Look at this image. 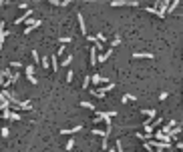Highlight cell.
Segmentation results:
<instances>
[{
    "label": "cell",
    "mask_w": 183,
    "mask_h": 152,
    "mask_svg": "<svg viewBox=\"0 0 183 152\" xmlns=\"http://www.w3.org/2000/svg\"><path fill=\"white\" fill-rule=\"evenodd\" d=\"M149 144L153 146V150H169V148H171V142H163V140H157V138H155V140L151 138Z\"/></svg>",
    "instance_id": "obj_1"
},
{
    "label": "cell",
    "mask_w": 183,
    "mask_h": 152,
    "mask_svg": "<svg viewBox=\"0 0 183 152\" xmlns=\"http://www.w3.org/2000/svg\"><path fill=\"white\" fill-rule=\"evenodd\" d=\"M115 110H109V112H97L95 114V118H93V122H95V124H99V122H105V120H109V118H111V116H115Z\"/></svg>",
    "instance_id": "obj_2"
},
{
    "label": "cell",
    "mask_w": 183,
    "mask_h": 152,
    "mask_svg": "<svg viewBox=\"0 0 183 152\" xmlns=\"http://www.w3.org/2000/svg\"><path fill=\"white\" fill-rule=\"evenodd\" d=\"M30 16H32V10H28V8H26V10H24L18 18H14V26H16V24H22V22H26Z\"/></svg>",
    "instance_id": "obj_3"
},
{
    "label": "cell",
    "mask_w": 183,
    "mask_h": 152,
    "mask_svg": "<svg viewBox=\"0 0 183 152\" xmlns=\"http://www.w3.org/2000/svg\"><path fill=\"white\" fill-rule=\"evenodd\" d=\"M2 118H4V120H14V122H18V120H20V114L10 112V108H8V110H2Z\"/></svg>",
    "instance_id": "obj_4"
},
{
    "label": "cell",
    "mask_w": 183,
    "mask_h": 152,
    "mask_svg": "<svg viewBox=\"0 0 183 152\" xmlns=\"http://www.w3.org/2000/svg\"><path fill=\"white\" fill-rule=\"evenodd\" d=\"M153 136L157 138V140H163V142H171V134H167V132H163V130H157V132H153Z\"/></svg>",
    "instance_id": "obj_5"
},
{
    "label": "cell",
    "mask_w": 183,
    "mask_h": 152,
    "mask_svg": "<svg viewBox=\"0 0 183 152\" xmlns=\"http://www.w3.org/2000/svg\"><path fill=\"white\" fill-rule=\"evenodd\" d=\"M24 72H26V78H28L30 84H36V78H34V66H26Z\"/></svg>",
    "instance_id": "obj_6"
},
{
    "label": "cell",
    "mask_w": 183,
    "mask_h": 152,
    "mask_svg": "<svg viewBox=\"0 0 183 152\" xmlns=\"http://www.w3.org/2000/svg\"><path fill=\"white\" fill-rule=\"evenodd\" d=\"M93 76V84H109L111 80L109 78H105V76H101V74H91Z\"/></svg>",
    "instance_id": "obj_7"
},
{
    "label": "cell",
    "mask_w": 183,
    "mask_h": 152,
    "mask_svg": "<svg viewBox=\"0 0 183 152\" xmlns=\"http://www.w3.org/2000/svg\"><path fill=\"white\" fill-rule=\"evenodd\" d=\"M113 88H115V82H109V84H105L103 88H95V90H91V94H95V92H105V94H107V92L113 90Z\"/></svg>",
    "instance_id": "obj_8"
},
{
    "label": "cell",
    "mask_w": 183,
    "mask_h": 152,
    "mask_svg": "<svg viewBox=\"0 0 183 152\" xmlns=\"http://www.w3.org/2000/svg\"><path fill=\"white\" fill-rule=\"evenodd\" d=\"M79 130H83V124H77V126H73V128H62L60 134H75V132H79Z\"/></svg>",
    "instance_id": "obj_9"
},
{
    "label": "cell",
    "mask_w": 183,
    "mask_h": 152,
    "mask_svg": "<svg viewBox=\"0 0 183 152\" xmlns=\"http://www.w3.org/2000/svg\"><path fill=\"white\" fill-rule=\"evenodd\" d=\"M97 50H99V48H97V44H95V46L91 48V60H89V64H91V66H95V64L99 62V56H97Z\"/></svg>",
    "instance_id": "obj_10"
},
{
    "label": "cell",
    "mask_w": 183,
    "mask_h": 152,
    "mask_svg": "<svg viewBox=\"0 0 183 152\" xmlns=\"http://www.w3.org/2000/svg\"><path fill=\"white\" fill-rule=\"evenodd\" d=\"M77 18H79V28H81V34H83V36H87V28H85V18H83V14L79 12V14H77Z\"/></svg>",
    "instance_id": "obj_11"
},
{
    "label": "cell",
    "mask_w": 183,
    "mask_h": 152,
    "mask_svg": "<svg viewBox=\"0 0 183 152\" xmlns=\"http://www.w3.org/2000/svg\"><path fill=\"white\" fill-rule=\"evenodd\" d=\"M111 54H113V48H111V50H107V52H103V54H99V64L107 62V60L111 58Z\"/></svg>",
    "instance_id": "obj_12"
},
{
    "label": "cell",
    "mask_w": 183,
    "mask_h": 152,
    "mask_svg": "<svg viewBox=\"0 0 183 152\" xmlns=\"http://www.w3.org/2000/svg\"><path fill=\"white\" fill-rule=\"evenodd\" d=\"M10 76H12V70H10V68H4V70L0 72V84H4V80L10 78Z\"/></svg>",
    "instance_id": "obj_13"
},
{
    "label": "cell",
    "mask_w": 183,
    "mask_h": 152,
    "mask_svg": "<svg viewBox=\"0 0 183 152\" xmlns=\"http://www.w3.org/2000/svg\"><path fill=\"white\" fill-rule=\"evenodd\" d=\"M141 112L147 114V116H151V118H157V112H155L153 108H141Z\"/></svg>",
    "instance_id": "obj_14"
},
{
    "label": "cell",
    "mask_w": 183,
    "mask_h": 152,
    "mask_svg": "<svg viewBox=\"0 0 183 152\" xmlns=\"http://www.w3.org/2000/svg\"><path fill=\"white\" fill-rule=\"evenodd\" d=\"M133 56H135V58H153L151 52H135Z\"/></svg>",
    "instance_id": "obj_15"
},
{
    "label": "cell",
    "mask_w": 183,
    "mask_h": 152,
    "mask_svg": "<svg viewBox=\"0 0 183 152\" xmlns=\"http://www.w3.org/2000/svg\"><path fill=\"white\" fill-rule=\"evenodd\" d=\"M56 56H58V54H52V56H50V58H52V66H50V68H52V72H56V70H58V60H56Z\"/></svg>",
    "instance_id": "obj_16"
},
{
    "label": "cell",
    "mask_w": 183,
    "mask_h": 152,
    "mask_svg": "<svg viewBox=\"0 0 183 152\" xmlns=\"http://www.w3.org/2000/svg\"><path fill=\"white\" fill-rule=\"evenodd\" d=\"M8 34H10V32H8L6 28H2V32H0V46L4 44V40H6V36H8Z\"/></svg>",
    "instance_id": "obj_17"
},
{
    "label": "cell",
    "mask_w": 183,
    "mask_h": 152,
    "mask_svg": "<svg viewBox=\"0 0 183 152\" xmlns=\"http://www.w3.org/2000/svg\"><path fill=\"white\" fill-rule=\"evenodd\" d=\"M81 106H83V108H87V110H97V108L93 106L91 102H81Z\"/></svg>",
    "instance_id": "obj_18"
},
{
    "label": "cell",
    "mask_w": 183,
    "mask_h": 152,
    "mask_svg": "<svg viewBox=\"0 0 183 152\" xmlns=\"http://www.w3.org/2000/svg\"><path fill=\"white\" fill-rule=\"evenodd\" d=\"M177 4H179V0H171V6H169V10H167V12H173V10L177 8Z\"/></svg>",
    "instance_id": "obj_19"
},
{
    "label": "cell",
    "mask_w": 183,
    "mask_h": 152,
    "mask_svg": "<svg viewBox=\"0 0 183 152\" xmlns=\"http://www.w3.org/2000/svg\"><path fill=\"white\" fill-rule=\"evenodd\" d=\"M34 62H40V58H38V52L36 50H32V64Z\"/></svg>",
    "instance_id": "obj_20"
},
{
    "label": "cell",
    "mask_w": 183,
    "mask_h": 152,
    "mask_svg": "<svg viewBox=\"0 0 183 152\" xmlns=\"http://www.w3.org/2000/svg\"><path fill=\"white\" fill-rule=\"evenodd\" d=\"M75 148V138H71L69 142H66V150H73Z\"/></svg>",
    "instance_id": "obj_21"
},
{
    "label": "cell",
    "mask_w": 183,
    "mask_h": 152,
    "mask_svg": "<svg viewBox=\"0 0 183 152\" xmlns=\"http://www.w3.org/2000/svg\"><path fill=\"white\" fill-rule=\"evenodd\" d=\"M58 42H60V44H69V42H71V36H62V38H58Z\"/></svg>",
    "instance_id": "obj_22"
},
{
    "label": "cell",
    "mask_w": 183,
    "mask_h": 152,
    "mask_svg": "<svg viewBox=\"0 0 183 152\" xmlns=\"http://www.w3.org/2000/svg\"><path fill=\"white\" fill-rule=\"evenodd\" d=\"M73 78H75V72L69 70V72H66V82H73Z\"/></svg>",
    "instance_id": "obj_23"
},
{
    "label": "cell",
    "mask_w": 183,
    "mask_h": 152,
    "mask_svg": "<svg viewBox=\"0 0 183 152\" xmlns=\"http://www.w3.org/2000/svg\"><path fill=\"white\" fill-rule=\"evenodd\" d=\"M71 62H73V56H66V58H64V60H62V66H69V64H71Z\"/></svg>",
    "instance_id": "obj_24"
},
{
    "label": "cell",
    "mask_w": 183,
    "mask_h": 152,
    "mask_svg": "<svg viewBox=\"0 0 183 152\" xmlns=\"http://www.w3.org/2000/svg\"><path fill=\"white\" fill-rule=\"evenodd\" d=\"M129 100H135V96H133V94H125V96H123V102H129Z\"/></svg>",
    "instance_id": "obj_25"
},
{
    "label": "cell",
    "mask_w": 183,
    "mask_h": 152,
    "mask_svg": "<svg viewBox=\"0 0 183 152\" xmlns=\"http://www.w3.org/2000/svg\"><path fill=\"white\" fill-rule=\"evenodd\" d=\"M40 24H42V22H40V20H34V22H32V24H30V28H32V30H34V28H38V26H40Z\"/></svg>",
    "instance_id": "obj_26"
},
{
    "label": "cell",
    "mask_w": 183,
    "mask_h": 152,
    "mask_svg": "<svg viewBox=\"0 0 183 152\" xmlns=\"http://www.w3.org/2000/svg\"><path fill=\"white\" fill-rule=\"evenodd\" d=\"M8 134H10V130L4 126V128H2V138H8Z\"/></svg>",
    "instance_id": "obj_27"
},
{
    "label": "cell",
    "mask_w": 183,
    "mask_h": 152,
    "mask_svg": "<svg viewBox=\"0 0 183 152\" xmlns=\"http://www.w3.org/2000/svg\"><path fill=\"white\" fill-rule=\"evenodd\" d=\"M46 2H50V4H54V6H62V0H46Z\"/></svg>",
    "instance_id": "obj_28"
},
{
    "label": "cell",
    "mask_w": 183,
    "mask_h": 152,
    "mask_svg": "<svg viewBox=\"0 0 183 152\" xmlns=\"http://www.w3.org/2000/svg\"><path fill=\"white\" fill-rule=\"evenodd\" d=\"M111 44H113V46H119V44H121V38H119V36H115V38H113V42H111Z\"/></svg>",
    "instance_id": "obj_29"
},
{
    "label": "cell",
    "mask_w": 183,
    "mask_h": 152,
    "mask_svg": "<svg viewBox=\"0 0 183 152\" xmlns=\"http://www.w3.org/2000/svg\"><path fill=\"white\" fill-rule=\"evenodd\" d=\"M10 66H12V68H16V70H18V68H20V66H22V64H20V62H16V60H14V62H12V64H10Z\"/></svg>",
    "instance_id": "obj_30"
},
{
    "label": "cell",
    "mask_w": 183,
    "mask_h": 152,
    "mask_svg": "<svg viewBox=\"0 0 183 152\" xmlns=\"http://www.w3.org/2000/svg\"><path fill=\"white\" fill-rule=\"evenodd\" d=\"M97 40H99V42H105V34L99 32V34H97Z\"/></svg>",
    "instance_id": "obj_31"
},
{
    "label": "cell",
    "mask_w": 183,
    "mask_h": 152,
    "mask_svg": "<svg viewBox=\"0 0 183 152\" xmlns=\"http://www.w3.org/2000/svg\"><path fill=\"white\" fill-rule=\"evenodd\" d=\"M73 0H62V6H66V4H71Z\"/></svg>",
    "instance_id": "obj_32"
},
{
    "label": "cell",
    "mask_w": 183,
    "mask_h": 152,
    "mask_svg": "<svg viewBox=\"0 0 183 152\" xmlns=\"http://www.w3.org/2000/svg\"><path fill=\"white\" fill-rule=\"evenodd\" d=\"M177 148H179V150H183V142H177Z\"/></svg>",
    "instance_id": "obj_33"
}]
</instances>
